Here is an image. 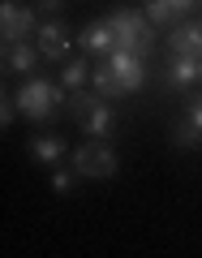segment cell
<instances>
[{
	"label": "cell",
	"mask_w": 202,
	"mask_h": 258,
	"mask_svg": "<svg viewBox=\"0 0 202 258\" xmlns=\"http://www.w3.org/2000/svg\"><path fill=\"white\" fill-rule=\"evenodd\" d=\"M74 168L78 176H95V181H108V176H116V155H112V147H78L74 151Z\"/></svg>",
	"instance_id": "cell-3"
},
{
	"label": "cell",
	"mask_w": 202,
	"mask_h": 258,
	"mask_svg": "<svg viewBox=\"0 0 202 258\" xmlns=\"http://www.w3.org/2000/svg\"><path fill=\"white\" fill-rule=\"evenodd\" d=\"M168 78H172V86H189V82H198V60H193V56H172V69H168Z\"/></svg>",
	"instance_id": "cell-13"
},
{
	"label": "cell",
	"mask_w": 202,
	"mask_h": 258,
	"mask_svg": "<svg viewBox=\"0 0 202 258\" xmlns=\"http://www.w3.org/2000/svg\"><path fill=\"white\" fill-rule=\"evenodd\" d=\"M95 91L103 95V99H116V95H125V86L116 82V74H112V64H95V74H91Z\"/></svg>",
	"instance_id": "cell-11"
},
{
	"label": "cell",
	"mask_w": 202,
	"mask_h": 258,
	"mask_svg": "<svg viewBox=\"0 0 202 258\" xmlns=\"http://www.w3.org/2000/svg\"><path fill=\"white\" fill-rule=\"evenodd\" d=\"M82 129L91 134V138H108V129H112V108H108V103H99L95 112H86V116H82Z\"/></svg>",
	"instance_id": "cell-12"
},
{
	"label": "cell",
	"mask_w": 202,
	"mask_h": 258,
	"mask_svg": "<svg viewBox=\"0 0 202 258\" xmlns=\"http://www.w3.org/2000/svg\"><path fill=\"white\" fill-rule=\"evenodd\" d=\"M198 82H202V60H198Z\"/></svg>",
	"instance_id": "cell-21"
},
{
	"label": "cell",
	"mask_w": 202,
	"mask_h": 258,
	"mask_svg": "<svg viewBox=\"0 0 202 258\" xmlns=\"http://www.w3.org/2000/svg\"><path fill=\"white\" fill-rule=\"evenodd\" d=\"M108 26H112L116 47H125V52L147 56L151 47H155V22H151L147 13H129V9H120V13H112V18H108Z\"/></svg>",
	"instance_id": "cell-1"
},
{
	"label": "cell",
	"mask_w": 202,
	"mask_h": 258,
	"mask_svg": "<svg viewBox=\"0 0 202 258\" xmlns=\"http://www.w3.org/2000/svg\"><path fill=\"white\" fill-rule=\"evenodd\" d=\"M69 86H56V82H43V78H35V82H26L18 91V112L26 120H47L56 108H64L69 103Z\"/></svg>",
	"instance_id": "cell-2"
},
{
	"label": "cell",
	"mask_w": 202,
	"mask_h": 258,
	"mask_svg": "<svg viewBox=\"0 0 202 258\" xmlns=\"http://www.w3.org/2000/svg\"><path fill=\"white\" fill-rule=\"evenodd\" d=\"M30 151H35V159H43V164H56V159L64 155V142L56 138V134H43V138L30 142Z\"/></svg>",
	"instance_id": "cell-14"
},
{
	"label": "cell",
	"mask_w": 202,
	"mask_h": 258,
	"mask_svg": "<svg viewBox=\"0 0 202 258\" xmlns=\"http://www.w3.org/2000/svg\"><path fill=\"white\" fill-rule=\"evenodd\" d=\"M39 47H30L26 39H18V43H5V74H30L39 60Z\"/></svg>",
	"instance_id": "cell-8"
},
{
	"label": "cell",
	"mask_w": 202,
	"mask_h": 258,
	"mask_svg": "<svg viewBox=\"0 0 202 258\" xmlns=\"http://www.w3.org/2000/svg\"><path fill=\"white\" fill-rule=\"evenodd\" d=\"M189 120H193V129L202 134V99H198V103H189Z\"/></svg>",
	"instance_id": "cell-20"
},
{
	"label": "cell",
	"mask_w": 202,
	"mask_h": 258,
	"mask_svg": "<svg viewBox=\"0 0 202 258\" xmlns=\"http://www.w3.org/2000/svg\"><path fill=\"white\" fill-rule=\"evenodd\" d=\"M108 64H112V74H116V82L125 86V95L129 91H142V82H147V56L125 52V47H112Z\"/></svg>",
	"instance_id": "cell-4"
},
{
	"label": "cell",
	"mask_w": 202,
	"mask_h": 258,
	"mask_svg": "<svg viewBox=\"0 0 202 258\" xmlns=\"http://www.w3.org/2000/svg\"><path fill=\"white\" fill-rule=\"evenodd\" d=\"M78 43H82L86 52H112L116 39H112V26H108V22H95V26H86L82 35H78Z\"/></svg>",
	"instance_id": "cell-10"
},
{
	"label": "cell",
	"mask_w": 202,
	"mask_h": 258,
	"mask_svg": "<svg viewBox=\"0 0 202 258\" xmlns=\"http://www.w3.org/2000/svg\"><path fill=\"white\" fill-rule=\"evenodd\" d=\"M189 9H193V0H147V18L155 26H168V22L185 18Z\"/></svg>",
	"instance_id": "cell-9"
},
{
	"label": "cell",
	"mask_w": 202,
	"mask_h": 258,
	"mask_svg": "<svg viewBox=\"0 0 202 258\" xmlns=\"http://www.w3.org/2000/svg\"><path fill=\"white\" fill-rule=\"evenodd\" d=\"M35 47L43 52V60H60V56H69L74 39H69V30H64L60 22H43V26L35 30Z\"/></svg>",
	"instance_id": "cell-6"
},
{
	"label": "cell",
	"mask_w": 202,
	"mask_h": 258,
	"mask_svg": "<svg viewBox=\"0 0 202 258\" xmlns=\"http://www.w3.org/2000/svg\"><path fill=\"white\" fill-rule=\"evenodd\" d=\"M69 108H74V116L82 120L86 112H95V108H99V99H95V95H86V91H74V95H69Z\"/></svg>",
	"instance_id": "cell-16"
},
{
	"label": "cell",
	"mask_w": 202,
	"mask_h": 258,
	"mask_svg": "<svg viewBox=\"0 0 202 258\" xmlns=\"http://www.w3.org/2000/svg\"><path fill=\"white\" fill-rule=\"evenodd\" d=\"M198 138H202V134L193 129V120L185 116V125H176V147H198Z\"/></svg>",
	"instance_id": "cell-17"
},
{
	"label": "cell",
	"mask_w": 202,
	"mask_h": 258,
	"mask_svg": "<svg viewBox=\"0 0 202 258\" xmlns=\"http://www.w3.org/2000/svg\"><path fill=\"white\" fill-rule=\"evenodd\" d=\"M86 78H91V60H86V56H78V60H69V64H64V78H60V82L69 86V91H78V86H82Z\"/></svg>",
	"instance_id": "cell-15"
},
{
	"label": "cell",
	"mask_w": 202,
	"mask_h": 258,
	"mask_svg": "<svg viewBox=\"0 0 202 258\" xmlns=\"http://www.w3.org/2000/svg\"><path fill=\"white\" fill-rule=\"evenodd\" d=\"M52 189L56 194H69V189H74V176H69V172H56L52 176Z\"/></svg>",
	"instance_id": "cell-19"
},
{
	"label": "cell",
	"mask_w": 202,
	"mask_h": 258,
	"mask_svg": "<svg viewBox=\"0 0 202 258\" xmlns=\"http://www.w3.org/2000/svg\"><path fill=\"white\" fill-rule=\"evenodd\" d=\"M168 47H172V56H193V60H202V22L176 26L172 35H168Z\"/></svg>",
	"instance_id": "cell-7"
},
{
	"label": "cell",
	"mask_w": 202,
	"mask_h": 258,
	"mask_svg": "<svg viewBox=\"0 0 202 258\" xmlns=\"http://www.w3.org/2000/svg\"><path fill=\"white\" fill-rule=\"evenodd\" d=\"M0 108H5V112H0V125L9 129V125H13V116H18V112H13V108H18V99H9V95H5V103H0Z\"/></svg>",
	"instance_id": "cell-18"
},
{
	"label": "cell",
	"mask_w": 202,
	"mask_h": 258,
	"mask_svg": "<svg viewBox=\"0 0 202 258\" xmlns=\"http://www.w3.org/2000/svg\"><path fill=\"white\" fill-rule=\"evenodd\" d=\"M30 30H35V9H22V5L5 0V5H0V39H5V43H18Z\"/></svg>",
	"instance_id": "cell-5"
}]
</instances>
